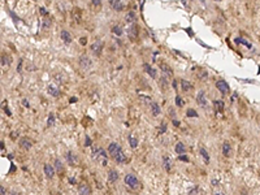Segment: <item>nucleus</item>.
<instances>
[{"instance_id": "obj_32", "label": "nucleus", "mask_w": 260, "mask_h": 195, "mask_svg": "<svg viewBox=\"0 0 260 195\" xmlns=\"http://www.w3.org/2000/svg\"><path fill=\"white\" fill-rule=\"evenodd\" d=\"M55 168L59 170V172H62V170H64V167H62V164H61V161L60 160H55Z\"/></svg>"}, {"instance_id": "obj_41", "label": "nucleus", "mask_w": 260, "mask_h": 195, "mask_svg": "<svg viewBox=\"0 0 260 195\" xmlns=\"http://www.w3.org/2000/svg\"><path fill=\"white\" fill-rule=\"evenodd\" d=\"M85 146H91V139L89 136H86V142H85Z\"/></svg>"}, {"instance_id": "obj_30", "label": "nucleus", "mask_w": 260, "mask_h": 195, "mask_svg": "<svg viewBox=\"0 0 260 195\" xmlns=\"http://www.w3.org/2000/svg\"><path fill=\"white\" fill-rule=\"evenodd\" d=\"M129 144H130V147H132V148H137L138 140L134 138V136H129Z\"/></svg>"}, {"instance_id": "obj_39", "label": "nucleus", "mask_w": 260, "mask_h": 195, "mask_svg": "<svg viewBox=\"0 0 260 195\" xmlns=\"http://www.w3.org/2000/svg\"><path fill=\"white\" fill-rule=\"evenodd\" d=\"M3 109H4V112H5V113H7L8 116H11V115H12V113H11V111L8 109V107H7V105H4V108H3Z\"/></svg>"}, {"instance_id": "obj_10", "label": "nucleus", "mask_w": 260, "mask_h": 195, "mask_svg": "<svg viewBox=\"0 0 260 195\" xmlns=\"http://www.w3.org/2000/svg\"><path fill=\"white\" fill-rule=\"evenodd\" d=\"M109 5L112 9H114L116 12H121L122 11V3H121V0H109Z\"/></svg>"}, {"instance_id": "obj_28", "label": "nucleus", "mask_w": 260, "mask_h": 195, "mask_svg": "<svg viewBox=\"0 0 260 195\" xmlns=\"http://www.w3.org/2000/svg\"><path fill=\"white\" fill-rule=\"evenodd\" d=\"M125 20H126V22H129V23H134L135 22V14L133 12H129L126 16H125Z\"/></svg>"}, {"instance_id": "obj_26", "label": "nucleus", "mask_w": 260, "mask_h": 195, "mask_svg": "<svg viewBox=\"0 0 260 195\" xmlns=\"http://www.w3.org/2000/svg\"><path fill=\"white\" fill-rule=\"evenodd\" d=\"M213 105H215V108L217 109V111H224V100H215L213 101Z\"/></svg>"}, {"instance_id": "obj_29", "label": "nucleus", "mask_w": 260, "mask_h": 195, "mask_svg": "<svg viewBox=\"0 0 260 195\" xmlns=\"http://www.w3.org/2000/svg\"><path fill=\"white\" fill-rule=\"evenodd\" d=\"M112 33H113L116 37H121V35H122V29L118 25H116V26L112 27Z\"/></svg>"}, {"instance_id": "obj_37", "label": "nucleus", "mask_w": 260, "mask_h": 195, "mask_svg": "<svg viewBox=\"0 0 260 195\" xmlns=\"http://www.w3.org/2000/svg\"><path fill=\"white\" fill-rule=\"evenodd\" d=\"M91 3H93V5H95V7H100L102 0H91Z\"/></svg>"}, {"instance_id": "obj_1", "label": "nucleus", "mask_w": 260, "mask_h": 195, "mask_svg": "<svg viewBox=\"0 0 260 195\" xmlns=\"http://www.w3.org/2000/svg\"><path fill=\"white\" fill-rule=\"evenodd\" d=\"M108 152H109L111 156H112V159L114 160V161L118 163V164H125L128 161L126 156H125L121 147H120L117 143H111L108 146Z\"/></svg>"}, {"instance_id": "obj_13", "label": "nucleus", "mask_w": 260, "mask_h": 195, "mask_svg": "<svg viewBox=\"0 0 260 195\" xmlns=\"http://www.w3.org/2000/svg\"><path fill=\"white\" fill-rule=\"evenodd\" d=\"M78 193L81 195H90L91 193V190L89 187V185H86V183H79L78 185Z\"/></svg>"}, {"instance_id": "obj_18", "label": "nucleus", "mask_w": 260, "mask_h": 195, "mask_svg": "<svg viewBox=\"0 0 260 195\" xmlns=\"http://www.w3.org/2000/svg\"><path fill=\"white\" fill-rule=\"evenodd\" d=\"M117 179H118V173H117V170H114V169L109 170V173H108V181H109L111 183H113V182H116Z\"/></svg>"}, {"instance_id": "obj_19", "label": "nucleus", "mask_w": 260, "mask_h": 195, "mask_svg": "<svg viewBox=\"0 0 260 195\" xmlns=\"http://www.w3.org/2000/svg\"><path fill=\"white\" fill-rule=\"evenodd\" d=\"M150 107H151V112H152V115L153 116H159L160 115V105H159L157 103H155V101H152V103L150 104Z\"/></svg>"}, {"instance_id": "obj_8", "label": "nucleus", "mask_w": 260, "mask_h": 195, "mask_svg": "<svg viewBox=\"0 0 260 195\" xmlns=\"http://www.w3.org/2000/svg\"><path fill=\"white\" fill-rule=\"evenodd\" d=\"M18 143H20V147H21L22 150H26V151H27V150H30V148L33 147V142H31V140L29 139V138H26V136H23V138H21V139H20V142H18Z\"/></svg>"}, {"instance_id": "obj_23", "label": "nucleus", "mask_w": 260, "mask_h": 195, "mask_svg": "<svg viewBox=\"0 0 260 195\" xmlns=\"http://www.w3.org/2000/svg\"><path fill=\"white\" fill-rule=\"evenodd\" d=\"M181 89L184 90V91H190V90L192 89V85L190 83L189 81L182 80V81H181Z\"/></svg>"}, {"instance_id": "obj_12", "label": "nucleus", "mask_w": 260, "mask_h": 195, "mask_svg": "<svg viewBox=\"0 0 260 195\" xmlns=\"http://www.w3.org/2000/svg\"><path fill=\"white\" fill-rule=\"evenodd\" d=\"M163 168H164L168 173H170V170H172V160L169 156H164L163 158Z\"/></svg>"}, {"instance_id": "obj_34", "label": "nucleus", "mask_w": 260, "mask_h": 195, "mask_svg": "<svg viewBox=\"0 0 260 195\" xmlns=\"http://www.w3.org/2000/svg\"><path fill=\"white\" fill-rule=\"evenodd\" d=\"M178 160H181V161H185V163H189V161H190L189 156H186V155H184V154L178 156Z\"/></svg>"}, {"instance_id": "obj_36", "label": "nucleus", "mask_w": 260, "mask_h": 195, "mask_svg": "<svg viewBox=\"0 0 260 195\" xmlns=\"http://www.w3.org/2000/svg\"><path fill=\"white\" fill-rule=\"evenodd\" d=\"M164 86V89H167L168 87V82H167V80H165V77H161V80H160V86Z\"/></svg>"}, {"instance_id": "obj_24", "label": "nucleus", "mask_w": 260, "mask_h": 195, "mask_svg": "<svg viewBox=\"0 0 260 195\" xmlns=\"http://www.w3.org/2000/svg\"><path fill=\"white\" fill-rule=\"evenodd\" d=\"M174 151L178 154V155H182V154H185V146L182 142H178L176 144V147H174Z\"/></svg>"}, {"instance_id": "obj_25", "label": "nucleus", "mask_w": 260, "mask_h": 195, "mask_svg": "<svg viewBox=\"0 0 260 195\" xmlns=\"http://www.w3.org/2000/svg\"><path fill=\"white\" fill-rule=\"evenodd\" d=\"M234 42H235V43H241V44L246 46V47L248 48V50H251V47H252V46H251V43L247 42V41H244L243 38H235V39H234Z\"/></svg>"}, {"instance_id": "obj_45", "label": "nucleus", "mask_w": 260, "mask_h": 195, "mask_svg": "<svg viewBox=\"0 0 260 195\" xmlns=\"http://www.w3.org/2000/svg\"><path fill=\"white\" fill-rule=\"evenodd\" d=\"M22 104L25 105V107H29V101H27L26 99H23V100H22Z\"/></svg>"}, {"instance_id": "obj_22", "label": "nucleus", "mask_w": 260, "mask_h": 195, "mask_svg": "<svg viewBox=\"0 0 260 195\" xmlns=\"http://www.w3.org/2000/svg\"><path fill=\"white\" fill-rule=\"evenodd\" d=\"M11 62H12V58L9 57L8 55H3L2 56V66L8 68L9 65H11Z\"/></svg>"}, {"instance_id": "obj_42", "label": "nucleus", "mask_w": 260, "mask_h": 195, "mask_svg": "<svg viewBox=\"0 0 260 195\" xmlns=\"http://www.w3.org/2000/svg\"><path fill=\"white\" fill-rule=\"evenodd\" d=\"M69 183H72V185H76V183H77V181H76V178H73V177H70V178H69Z\"/></svg>"}, {"instance_id": "obj_2", "label": "nucleus", "mask_w": 260, "mask_h": 195, "mask_svg": "<svg viewBox=\"0 0 260 195\" xmlns=\"http://www.w3.org/2000/svg\"><path fill=\"white\" fill-rule=\"evenodd\" d=\"M93 159L95 161H100L102 165H107L108 163V155L102 147H94L93 148Z\"/></svg>"}, {"instance_id": "obj_15", "label": "nucleus", "mask_w": 260, "mask_h": 195, "mask_svg": "<svg viewBox=\"0 0 260 195\" xmlns=\"http://www.w3.org/2000/svg\"><path fill=\"white\" fill-rule=\"evenodd\" d=\"M65 158H66V160H68V163L70 164V165H76L77 164V156L72 152V151H69V152H66L65 154Z\"/></svg>"}, {"instance_id": "obj_16", "label": "nucleus", "mask_w": 260, "mask_h": 195, "mask_svg": "<svg viewBox=\"0 0 260 195\" xmlns=\"http://www.w3.org/2000/svg\"><path fill=\"white\" fill-rule=\"evenodd\" d=\"M143 68H144V70L147 72V74L151 76V78H157V73L152 66H150L148 64H143Z\"/></svg>"}, {"instance_id": "obj_51", "label": "nucleus", "mask_w": 260, "mask_h": 195, "mask_svg": "<svg viewBox=\"0 0 260 195\" xmlns=\"http://www.w3.org/2000/svg\"><path fill=\"white\" fill-rule=\"evenodd\" d=\"M12 195H20V194H18V193H12Z\"/></svg>"}, {"instance_id": "obj_21", "label": "nucleus", "mask_w": 260, "mask_h": 195, "mask_svg": "<svg viewBox=\"0 0 260 195\" xmlns=\"http://www.w3.org/2000/svg\"><path fill=\"white\" fill-rule=\"evenodd\" d=\"M230 151H232V146H230L228 142H224V144H223V155L224 156H230Z\"/></svg>"}, {"instance_id": "obj_35", "label": "nucleus", "mask_w": 260, "mask_h": 195, "mask_svg": "<svg viewBox=\"0 0 260 195\" xmlns=\"http://www.w3.org/2000/svg\"><path fill=\"white\" fill-rule=\"evenodd\" d=\"M176 104H177V107H182L184 105V100L181 99V96H176Z\"/></svg>"}, {"instance_id": "obj_43", "label": "nucleus", "mask_w": 260, "mask_h": 195, "mask_svg": "<svg viewBox=\"0 0 260 195\" xmlns=\"http://www.w3.org/2000/svg\"><path fill=\"white\" fill-rule=\"evenodd\" d=\"M165 130H167V125H165V124H163V126L160 128V131H161V133H164Z\"/></svg>"}, {"instance_id": "obj_50", "label": "nucleus", "mask_w": 260, "mask_h": 195, "mask_svg": "<svg viewBox=\"0 0 260 195\" xmlns=\"http://www.w3.org/2000/svg\"><path fill=\"white\" fill-rule=\"evenodd\" d=\"M215 195H225V194H224V193H216Z\"/></svg>"}, {"instance_id": "obj_46", "label": "nucleus", "mask_w": 260, "mask_h": 195, "mask_svg": "<svg viewBox=\"0 0 260 195\" xmlns=\"http://www.w3.org/2000/svg\"><path fill=\"white\" fill-rule=\"evenodd\" d=\"M79 42H81V44H83V46L86 44V39H85V38H81V41H79Z\"/></svg>"}, {"instance_id": "obj_9", "label": "nucleus", "mask_w": 260, "mask_h": 195, "mask_svg": "<svg viewBox=\"0 0 260 195\" xmlns=\"http://www.w3.org/2000/svg\"><path fill=\"white\" fill-rule=\"evenodd\" d=\"M60 38H61V41L65 43L66 46L72 43V35H70V33L68 30H61L60 33Z\"/></svg>"}, {"instance_id": "obj_20", "label": "nucleus", "mask_w": 260, "mask_h": 195, "mask_svg": "<svg viewBox=\"0 0 260 195\" xmlns=\"http://www.w3.org/2000/svg\"><path fill=\"white\" fill-rule=\"evenodd\" d=\"M160 70H161L163 73H164L165 76H168V77H172V76H173L172 69H170V68L168 66L167 64H161V65H160Z\"/></svg>"}, {"instance_id": "obj_31", "label": "nucleus", "mask_w": 260, "mask_h": 195, "mask_svg": "<svg viewBox=\"0 0 260 195\" xmlns=\"http://www.w3.org/2000/svg\"><path fill=\"white\" fill-rule=\"evenodd\" d=\"M54 124H55V115L51 112V113L48 115V122H47V126H52Z\"/></svg>"}, {"instance_id": "obj_27", "label": "nucleus", "mask_w": 260, "mask_h": 195, "mask_svg": "<svg viewBox=\"0 0 260 195\" xmlns=\"http://www.w3.org/2000/svg\"><path fill=\"white\" fill-rule=\"evenodd\" d=\"M200 155L203 156L204 163H206V164H209V155H208V152H207V150H206V148H203V147L200 148Z\"/></svg>"}, {"instance_id": "obj_3", "label": "nucleus", "mask_w": 260, "mask_h": 195, "mask_svg": "<svg viewBox=\"0 0 260 195\" xmlns=\"http://www.w3.org/2000/svg\"><path fill=\"white\" fill-rule=\"evenodd\" d=\"M124 181H125V185L126 186H129L130 189H133V190H138L139 187H141V182H139V179L135 177L134 174H126L125 176V178H124Z\"/></svg>"}, {"instance_id": "obj_52", "label": "nucleus", "mask_w": 260, "mask_h": 195, "mask_svg": "<svg viewBox=\"0 0 260 195\" xmlns=\"http://www.w3.org/2000/svg\"><path fill=\"white\" fill-rule=\"evenodd\" d=\"M216 2H221V0H216Z\"/></svg>"}, {"instance_id": "obj_4", "label": "nucleus", "mask_w": 260, "mask_h": 195, "mask_svg": "<svg viewBox=\"0 0 260 195\" xmlns=\"http://www.w3.org/2000/svg\"><path fill=\"white\" fill-rule=\"evenodd\" d=\"M216 87H217V90L221 92V94H224V95H226V94H228V92L230 91L229 85L226 83L224 80H219L217 82H216Z\"/></svg>"}, {"instance_id": "obj_17", "label": "nucleus", "mask_w": 260, "mask_h": 195, "mask_svg": "<svg viewBox=\"0 0 260 195\" xmlns=\"http://www.w3.org/2000/svg\"><path fill=\"white\" fill-rule=\"evenodd\" d=\"M47 92L50 95H52V96H55V98H57L60 95V91H59V89H57L56 86H54V85H50L47 87Z\"/></svg>"}, {"instance_id": "obj_47", "label": "nucleus", "mask_w": 260, "mask_h": 195, "mask_svg": "<svg viewBox=\"0 0 260 195\" xmlns=\"http://www.w3.org/2000/svg\"><path fill=\"white\" fill-rule=\"evenodd\" d=\"M21 66H22V61H20V64H18V68H17L18 72H21Z\"/></svg>"}, {"instance_id": "obj_11", "label": "nucleus", "mask_w": 260, "mask_h": 195, "mask_svg": "<svg viewBox=\"0 0 260 195\" xmlns=\"http://www.w3.org/2000/svg\"><path fill=\"white\" fill-rule=\"evenodd\" d=\"M44 174H46V177L47 178H54V176H55V169L52 165L50 164H44Z\"/></svg>"}, {"instance_id": "obj_38", "label": "nucleus", "mask_w": 260, "mask_h": 195, "mask_svg": "<svg viewBox=\"0 0 260 195\" xmlns=\"http://www.w3.org/2000/svg\"><path fill=\"white\" fill-rule=\"evenodd\" d=\"M39 12H40V14H42V16H44V17H46V16H47V14H48V12H47V9H46V8H43V7H42V8L39 9Z\"/></svg>"}, {"instance_id": "obj_5", "label": "nucleus", "mask_w": 260, "mask_h": 195, "mask_svg": "<svg viewBox=\"0 0 260 195\" xmlns=\"http://www.w3.org/2000/svg\"><path fill=\"white\" fill-rule=\"evenodd\" d=\"M78 64H79V66H82L83 69H90L91 65H93V61L89 58V56L82 55L78 58Z\"/></svg>"}, {"instance_id": "obj_14", "label": "nucleus", "mask_w": 260, "mask_h": 195, "mask_svg": "<svg viewBox=\"0 0 260 195\" xmlns=\"http://www.w3.org/2000/svg\"><path fill=\"white\" fill-rule=\"evenodd\" d=\"M196 101H198V104L202 105V107H206L207 105V99H206V95L203 91H199L198 92V96H196Z\"/></svg>"}, {"instance_id": "obj_7", "label": "nucleus", "mask_w": 260, "mask_h": 195, "mask_svg": "<svg viewBox=\"0 0 260 195\" xmlns=\"http://www.w3.org/2000/svg\"><path fill=\"white\" fill-rule=\"evenodd\" d=\"M128 35H129L130 39H135L138 37V26H137L135 22L130 23V26L128 29Z\"/></svg>"}, {"instance_id": "obj_48", "label": "nucleus", "mask_w": 260, "mask_h": 195, "mask_svg": "<svg viewBox=\"0 0 260 195\" xmlns=\"http://www.w3.org/2000/svg\"><path fill=\"white\" fill-rule=\"evenodd\" d=\"M173 125H174V126H180V122H178V121H176V120H174V121H173Z\"/></svg>"}, {"instance_id": "obj_6", "label": "nucleus", "mask_w": 260, "mask_h": 195, "mask_svg": "<svg viewBox=\"0 0 260 195\" xmlns=\"http://www.w3.org/2000/svg\"><path fill=\"white\" fill-rule=\"evenodd\" d=\"M102 50H103V43L100 41H96L91 44V51H93V53L95 56H99L100 53H102Z\"/></svg>"}, {"instance_id": "obj_33", "label": "nucleus", "mask_w": 260, "mask_h": 195, "mask_svg": "<svg viewBox=\"0 0 260 195\" xmlns=\"http://www.w3.org/2000/svg\"><path fill=\"white\" fill-rule=\"evenodd\" d=\"M186 115L189 116V117H198L199 115L196 113V111H194V109H191V108H189L187 109V112H186Z\"/></svg>"}, {"instance_id": "obj_49", "label": "nucleus", "mask_w": 260, "mask_h": 195, "mask_svg": "<svg viewBox=\"0 0 260 195\" xmlns=\"http://www.w3.org/2000/svg\"><path fill=\"white\" fill-rule=\"evenodd\" d=\"M173 87H174V89L177 90V82H176V81H173Z\"/></svg>"}, {"instance_id": "obj_40", "label": "nucleus", "mask_w": 260, "mask_h": 195, "mask_svg": "<svg viewBox=\"0 0 260 195\" xmlns=\"http://www.w3.org/2000/svg\"><path fill=\"white\" fill-rule=\"evenodd\" d=\"M0 194H2V195H7V190L4 189V186L0 187Z\"/></svg>"}, {"instance_id": "obj_44", "label": "nucleus", "mask_w": 260, "mask_h": 195, "mask_svg": "<svg viewBox=\"0 0 260 195\" xmlns=\"http://www.w3.org/2000/svg\"><path fill=\"white\" fill-rule=\"evenodd\" d=\"M50 26V21H44L43 22V27H48Z\"/></svg>"}]
</instances>
